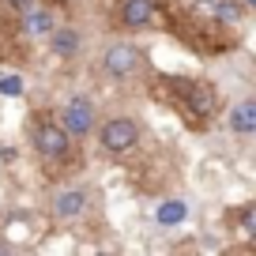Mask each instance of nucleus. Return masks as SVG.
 Instances as JSON below:
<instances>
[{"mask_svg":"<svg viewBox=\"0 0 256 256\" xmlns=\"http://www.w3.org/2000/svg\"><path fill=\"white\" fill-rule=\"evenodd\" d=\"M166 83H170V90L181 98L184 113H192V120L200 117V124L211 120V113H215V90L204 80H181V76H174V80H166Z\"/></svg>","mask_w":256,"mask_h":256,"instance_id":"f257e3e1","label":"nucleus"},{"mask_svg":"<svg viewBox=\"0 0 256 256\" xmlns=\"http://www.w3.org/2000/svg\"><path fill=\"white\" fill-rule=\"evenodd\" d=\"M30 144H34V151H38L46 162H56V158H64V154H68L72 136H68L56 120H38V124L30 128Z\"/></svg>","mask_w":256,"mask_h":256,"instance_id":"f03ea898","label":"nucleus"},{"mask_svg":"<svg viewBox=\"0 0 256 256\" xmlns=\"http://www.w3.org/2000/svg\"><path fill=\"white\" fill-rule=\"evenodd\" d=\"M56 124H60L72 140L90 136V132H94V102H90V98H83V94L68 98V102L60 106V120H56Z\"/></svg>","mask_w":256,"mask_h":256,"instance_id":"7ed1b4c3","label":"nucleus"},{"mask_svg":"<svg viewBox=\"0 0 256 256\" xmlns=\"http://www.w3.org/2000/svg\"><path fill=\"white\" fill-rule=\"evenodd\" d=\"M98 144H102L106 154H124V151H132V147L140 144V128H136V120H128V117L106 120V124L98 128Z\"/></svg>","mask_w":256,"mask_h":256,"instance_id":"20e7f679","label":"nucleus"},{"mask_svg":"<svg viewBox=\"0 0 256 256\" xmlns=\"http://www.w3.org/2000/svg\"><path fill=\"white\" fill-rule=\"evenodd\" d=\"M140 64H144V49L132 46V42H117V46H110L102 53V68H106V76H113V80L136 76Z\"/></svg>","mask_w":256,"mask_h":256,"instance_id":"39448f33","label":"nucleus"},{"mask_svg":"<svg viewBox=\"0 0 256 256\" xmlns=\"http://www.w3.org/2000/svg\"><path fill=\"white\" fill-rule=\"evenodd\" d=\"M16 16H19V30L26 38H49V30L56 26V16L49 8H42V4H30V8L16 12Z\"/></svg>","mask_w":256,"mask_h":256,"instance_id":"423d86ee","label":"nucleus"},{"mask_svg":"<svg viewBox=\"0 0 256 256\" xmlns=\"http://www.w3.org/2000/svg\"><path fill=\"white\" fill-rule=\"evenodd\" d=\"M87 204H90V196L83 188H64L53 196V215L60 222H76V218L87 215Z\"/></svg>","mask_w":256,"mask_h":256,"instance_id":"0eeeda50","label":"nucleus"},{"mask_svg":"<svg viewBox=\"0 0 256 256\" xmlns=\"http://www.w3.org/2000/svg\"><path fill=\"white\" fill-rule=\"evenodd\" d=\"M154 23V4L151 0H120V26L128 30H144Z\"/></svg>","mask_w":256,"mask_h":256,"instance_id":"6e6552de","label":"nucleus"},{"mask_svg":"<svg viewBox=\"0 0 256 256\" xmlns=\"http://www.w3.org/2000/svg\"><path fill=\"white\" fill-rule=\"evenodd\" d=\"M80 46H83V38H80L76 26H53V30H49V49H53V56H60V60L76 56Z\"/></svg>","mask_w":256,"mask_h":256,"instance_id":"1a4fd4ad","label":"nucleus"},{"mask_svg":"<svg viewBox=\"0 0 256 256\" xmlns=\"http://www.w3.org/2000/svg\"><path fill=\"white\" fill-rule=\"evenodd\" d=\"M226 124H230L234 136H252V132H256V102H252V98L238 102L230 113H226Z\"/></svg>","mask_w":256,"mask_h":256,"instance_id":"9d476101","label":"nucleus"},{"mask_svg":"<svg viewBox=\"0 0 256 256\" xmlns=\"http://www.w3.org/2000/svg\"><path fill=\"white\" fill-rule=\"evenodd\" d=\"M245 4H241V0H218L215 4V19L218 23H230V26H238L241 19H245Z\"/></svg>","mask_w":256,"mask_h":256,"instance_id":"9b49d317","label":"nucleus"},{"mask_svg":"<svg viewBox=\"0 0 256 256\" xmlns=\"http://www.w3.org/2000/svg\"><path fill=\"white\" fill-rule=\"evenodd\" d=\"M184 215H188V208H184L181 200H166L158 211H154V218H158L162 226H177V222H184Z\"/></svg>","mask_w":256,"mask_h":256,"instance_id":"f8f14e48","label":"nucleus"},{"mask_svg":"<svg viewBox=\"0 0 256 256\" xmlns=\"http://www.w3.org/2000/svg\"><path fill=\"white\" fill-rule=\"evenodd\" d=\"M238 238L241 241L256 238V204H245V208L238 211Z\"/></svg>","mask_w":256,"mask_h":256,"instance_id":"ddd939ff","label":"nucleus"},{"mask_svg":"<svg viewBox=\"0 0 256 256\" xmlns=\"http://www.w3.org/2000/svg\"><path fill=\"white\" fill-rule=\"evenodd\" d=\"M23 76H0V94H8V98H19L23 94Z\"/></svg>","mask_w":256,"mask_h":256,"instance_id":"4468645a","label":"nucleus"},{"mask_svg":"<svg viewBox=\"0 0 256 256\" xmlns=\"http://www.w3.org/2000/svg\"><path fill=\"white\" fill-rule=\"evenodd\" d=\"M4 8H12V12H23V8H30V4H38V0H0Z\"/></svg>","mask_w":256,"mask_h":256,"instance_id":"2eb2a0df","label":"nucleus"},{"mask_svg":"<svg viewBox=\"0 0 256 256\" xmlns=\"http://www.w3.org/2000/svg\"><path fill=\"white\" fill-rule=\"evenodd\" d=\"M241 4H245V8H256V0H241Z\"/></svg>","mask_w":256,"mask_h":256,"instance_id":"dca6fc26","label":"nucleus"}]
</instances>
